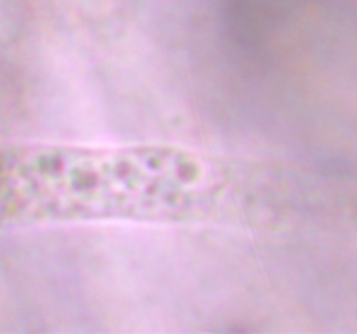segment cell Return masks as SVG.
<instances>
[{
    "instance_id": "cell-1",
    "label": "cell",
    "mask_w": 357,
    "mask_h": 334,
    "mask_svg": "<svg viewBox=\"0 0 357 334\" xmlns=\"http://www.w3.org/2000/svg\"><path fill=\"white\" fill-rule=\"evenodd\" d=\"M267 170L173 145L0 148V223H229L278 191Z\"/></svg>"
}]
</instances>
